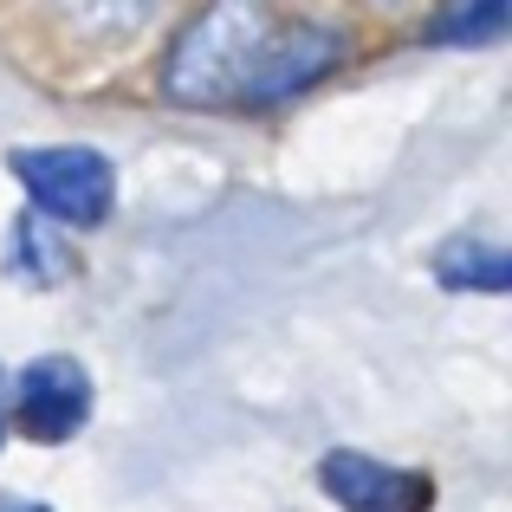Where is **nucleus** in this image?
<instances>
[{"label": "nucleus", "mask_w": 512, "mask_h": 512, "mask_svg": "<svg viewBox=\"0 0 512 512\" xmlns=\"http://www.w3.org/2000/svg\"><path fill=\"white\" fill-rule=\"evenodd\" d=\"M325 493L338 500L344 512H428L435 487L428 474H402V467H383L370 454H325Z\"/></svg>", "instance_id": "nucleus-4"}, {"label": "nucleus", "mask_w": 512, "mask_h": 512, "mask_svg": "<svg viewBox=\"0 0 512 512\" xmlns=\"http://www.w3.org/2000/svg\"><path fill=\"white\" fill-rule=\"evenodd\" d=\"M435 273H441V286H467V292H506L512 286V260L493 240H454V247H441Z\"/></svg>", "instance_id": "nucleus-6"}, {"label": "nucleus", "mask_w": 512, "mask_h": 512, "mask_svg": "<svg viewBox=\"0 0 512 512\" xmlns=\"http://www.w3.org/2000/svg\"><path fill=\"white\" fill-rule=\"evenodd\" d=\"M0 512H52V506H39V500H20V493H0Z\"/></svg>", "instance_id": "nucleus-8"}, {"label": "nucleus", "mask_w": 512, "mask_h": 512, "mask_svg": "<svg viewBox=\"0 0 512 512\" xmlns=\"http://www.w3.org/2000/svg\"><path fill=\"white\" fill-rule=\"evenodd\" d=\"M0 435H7V376H0Z\"/></svg>", "instance_id": "nucleus-9"}, {"label": "nucleus", "mask_w": 512, "mask_h": 512, "mask_svg": "<svg viewBox=\"0 0 512 512\" xmlns=\"http://www.w3.org/2000/svg\"><path fill=\"white\" fill-rule=\"evenodd\" d=\"M91 415V376L72 357H33L20 370V428L46 448L72 441Z\"/></svg>", "instance_id": "nucleus-3"}, {"label": "nucleus", "mask_w": 512, "mask_h": 512, "mask_svg": "<svg viewBox=\"0 0 512 512\" xmlns=\"http://www.w3.org/2000/svg\"><path fill=\"white\" fill-rule=\"evenodd\" d=\"M46 7L85 39H130V33L150 26V13L163 0H46Z\"/></svg>", "instance_id": "nucleus-5"}, {"label": "nucleus", "mask_w": 512, "mask_h": 512, "mask_svg": "<svg viewBox=\"0 0 512 512\" xmlns=\"http://www.w3.org/2000/svg\"><path fill=\"white\" fill-rule=\"evenodd\" d=\"M500 33H506V0H454L435 26L441 46H480V39H500Z\"/></svg>", "instance_id": "nucleus-7"}, {"label": "nucleus", "mask_w": 512, "mask_h": 512, "mask_svg": "<svg viewBox=\"0 0 512 512\" xmlns=\"http://www.w3.org/2000/svg\"><path fill=\"white\" fill-rule=\"evenodd\" d=\"M13 175L33 195L39 214L65 227H98L117 201V175L98 150H78V143H52V150H20L13 156Z\"/></svg>", "instance_id": "nucleus-2"}, {"label": "nucleus", "mask_w": 512, "mask_h": 512, "mask_svg": "<svg viewBox=\"0 0 512 512\" xmlns=\"http://www.w3.org/2000/svg\"><path fill=\"white\" fill-rule=\"evenodd\" d=\"M338 33L273 20L266 0H208L169 46L163 85L175 104H273L331 72Z\"/></svg>", "instance_id": "nucleus-1"}]
</instances>
